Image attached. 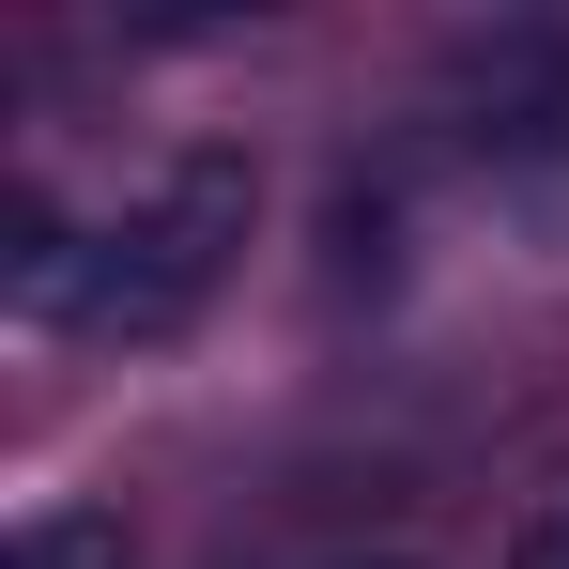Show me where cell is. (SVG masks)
<instances>
[{"label": "cell", "instance_id": "5", "mask_svg": "<svg viewBox=\"0 0 569 569\" xmlns=\"http://www.w3.org/2000/svg\"><path fill=\"white\" fill-rule=\"evenodd\" d=\"M339 569H416V555H339Z\"/></svg>", "mask_w": 569, "mask_h": 569}, {"label": "cell", "instance_id": "2", "mask_svg": "<svg viewBox=\"0 0 569 569\" xmlns=\"http://www.w3.org/2000/svg\"><path fill=\"white\" fill-rule=\"evenodd\" d=\"M462 139L477 154H555L569 139V31H492V47H477L462 62Z\"/></svg>", "mask_w": 569, "mask_h": 569}, {"label": "cell", "instance_id": "4", "mask_svg": "<svg viewBox=\"0 0 569 569\" xmlns=\"http://www.w3.org/2000/svg\"><path fill=\"white\" fill-rule=\"evenodd\" d=\"M508 569H569V492L539 508V523H523V539H508Z\"/></svg>", "mask_w": 569, "mask_h": 569}, {"label": "cell", "instance_id": "1", "mask_svg": "<svg viewBox=\"0 0 569 569\" xmlns=\"http://www.w3.org/2000/svg\"><path fill=\"white\" fill-rule=\"evenodd\" d=\"M247 216H262L247 154H170L154 186H123L108 216L16 200V262H0V292H16V323H47V339H123V355H139V339H186L200 308L231 292Z\"/></svg>", "mask_w": 569, "mask_h": 569}, {"label": "cell", "instance_id": "3", "mask_svg": "<svg viewBox=\"0 0 569 569\" xmlns=\"http://www.w3.org/2000/svg\"><path fill=\"white\" fill-rule=\"evenodd\" d=\"M0 569H123V508H31Z\"/></svg>", "mask_w": 569, "mask_h": 569}]
</instances>
